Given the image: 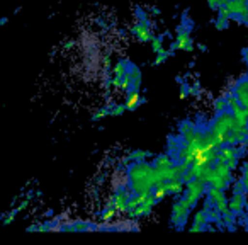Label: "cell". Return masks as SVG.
<instances>
[{"mask_svg":"<svg viewBox=\"0 0 248 245\" xmlns=\"http://www.w3.org/2000/svg\"><path fill=\"white\" fill-rule=\"evenodd\" d=\"M214 177H216V170H214V167L213 165H206L202 169V174H201L197 179L202 180L206 186H211V182L214 180Z\"/></svg>","mask_w":248,"mask_h":245,"instance_id":"cell-16","label":"cell"},{"mask_svg":"<svg viewBox=\"0 0 248 245\" xmlns=\"http://www.w3.org/2000/svg\"><path fill=\"white\" fill-rule=\"evenodd\" d=\"M192 208L194 206L190 204V201L187 199L186 196L179 197L172 206V225L182 227V225L187 221V218H189V213Z\"/></svg>","mask_w":248,"mask_h":245,"instance_id":"cell-3","label":"cell"},{"mask_svg":"<svg viewBox=\"0 0 248 245\" xmlns=\"http://www.w3.org/2000/svg\"><path fill=\"white\" fill-rule=\"evenodd\" d=\"M233 193H245V186L241 180H234L233 182Z\"/></svg>","mask_w":248,"mask_h":245,"instance_id":"cell-33","label":"cell"},{"mask_svg":"<svg viewBox=\"0 0 248 245\" xmlns=\"http://www.w3.org/2000/svg\"><path fill=\"white\" fill-rule=\"evenodd\" d=\"M28 206H29V199H24V201H22L21 204H19L17 208H16V210H17V211H24V210H26V208H28Z\"/></svg>","mask_w":248,"mask_h":245,"instance_id":"cell-37","label":"cell"},{"mask_svg":"<svg viewBox=\"0 0 248 245\" xmlns=\"http://www.w3.org/2000/svg\"><path fill=\"white\" fill-rule=\"evenodd\" d=\"M243 152V150L240 148V147L236 145H224L219 148V153H217V160L219 162H226L228 165L231 167V169H236L238 165V157H240V153Z\"/></svg>","mask_w":248,"mask_h":245,"instance_id":"cell-4","label":"cell"},{"mask_svg":"<svg viewBox=\"0 0 248 245\" xmlns=\"http://www.w3.org/2000/svg\"><path fill=\"white\" fill-rule=\"evenodd\" d=\"M131 31H133V34L136 36V39H138V41H141V43L152 41V38H153L152 28H150L148 21H138Z\"/></svg>","mask_w":248,"mask_h":245,"instance_id":"cell-8","label":"cell"},{"mask_svg":"<svg viewBox=\"0 0 248 245\" xmlns=\"http://www.w3.org/2000/svg\"><path fill=\"white\" fill-rule=\"evenodd\" d=\"M129 157L133 159V162H145L146 157H152V153L145 152V150H136V152H131Z\"/></svg>","mask_w":248,"mask_h":245,"instance_id":"cell-21","label":"cell"},{"mask_svg":"<svg viewBox=\"0 0 248 245\" xmlns=\"http://www.w3.org/2000/svg\"><path fill=\"white\" fill-rule=\"evenodd\" d=\"M214 26H216L217 31H223V29H226V28H228V19L217 17V19H216V22H214Z\"/></svg>","mask_w":248,"mask_h":245,"instance_id":"cell-32","label":"cell"},{"mask_svg":"<svg viewBox=\"0 0 248 245\" xmlns=\"http://www.w3.org/2000/svg\"><path fill=\"white\" fill-rule=\"evenodd\" d=\"M228 7L233 12V16L238 17V16L243 14V11L248 9V0H230V2H228Z\"/></svg>","mask_w":248,"mask_h":245,"instance_id":"cell-15","label":"cell"},{"mask_svg":"<svg viewBox=\"0 0 248 245\" xmlns=\"http://www.w3.org/2000/svg\"><path fill=\"white\" fill-rule=\"evenodd\" d=\"M152 49L155 53H160L163 49V38L162 36H153L152 38Z\"/></svg>","mask_w":248,"mask_h":245,"instance_id":"cell-24","label":"cell"},{"mask_svg":"<svg viewBox=\"0 0 248 245\" xmlns=\"http://www.w3.org/2000/svg\"><path fill=\"white\" fill-rule=\"evenodd\" d=\"M230 0H219V7H226Z\"/></svg>","mask_w":248,"mask_h":245,"instance_id":"cell-40","label":"cell"},{"mask_svg":"<svg viewBox=\"0 0 248 245\" xmlns=\"http://www.w3.org/2000/svg\"><path fill=\"white\" fill-rule=\"evenodd\" d=\"M153 194H155V197H156V201H162V199H165L167 196H169V184L167 182H160L158 186L153 189Z\"/></svg>","mask_w":248,"mask_h":245,"instance_id":"cell-18","label":"cell"},{"mask_svg":"<svg viewBox=\"0 0 248 245\" xmlns=\"http://www.w3.org/2000/svg\"><path fill=\"white\" fill-rule=\"evenodd\" d=\"M207 196L214 201V206L221 211V214H228L231 213V208H230V201L226 199L224 196V191L221 189H216L214 186H209L207 187Z\"/></svg>","mask_w":248,"mask_h":245,"instance_id":"cell-6","label":"cell"},{"mask_svg":"<svg viewBox=\"0 0 248 245\" xmlns=\"http://www.w3.org/2000/svg\"><path fill=\"white\" fill-rule=\"evenodd\" d=\"M199 49H201V51H206V46H204V45H199Z\"/></svg>","mask_w":248,"mask_h":245,"instance_id":"cell-42","label":"cell"},{"mask_svg":"<svg viewBox=\"0 0 248 245\" xmlns=\"http://www.w3.org/2000/svg\"><path fill=\"white\" fill-rule=\"evenodd\" d=\"M230 208L234 214H240L241 211L247 208V199H245V193H233L230 199Z\"/></svg>","mask_w":248,"mask_h":245,"instance_id":"cell-12","label":"cell"},{"mask_svg":"<svg viewBox=\"0 0 248 245\" xmlns=\"http://www.w3.org/2000/svg\"><path fill=\"white\" fill-rule=\"evenodd\" d=\"M233 123H234V116L231 111L230 113H228V111L219 113L216 119H214L213 126H211V133H213L214 138H216V143L219 148L226 145L228 136H230V133L233 131Z\"/></svg>","mask_w":248,"mask_h":245,"instance_id":"cell-2","label":"cell"},{"mask_svg":"<svg viewBox=\"0 0 248 245\" xmlns=\"http://www.w3.org/2000/svg\"><path fill=\"white\" fill-rule=\"evenodd\" d=\"M145 102H146V99L140 94V90L131 89L129 92H126V100H124V104H126L128 111H136L141 104H145Z\"/></svg>","mask_w":248,"mask_h":245,"instance_id":"cell-10","label":"cell"},{"mask_svg":"<svg viewBox=\"0 0 248 245\" xmlns=\"http://www.w3.org/2000/svg\"><path fill=\"white\" fill-rule=\"evenodd\" d=\"M172 49H182V51H194V45H192V39H190V33L187 29L180 28L177 31V39L175 43L172 45Z\"/></svg>","mask_w":248,"mask_h":245,"instance_id":"cell-7","label":"cell"},{"mask_svg":"<svg viewBox=\"0 0 248 245\" xmlns=\"http://www.w3.org/2000/svg\"><path fill=\"white\" fill-rule=\"evenodd\" d=\"M214 170H216L217 176H221L223 179H226L228 182H233V177H231V167L228 165L226 162H219L217 160V163H214Z\"/></svg>","mask_w":248,"mask_h":245,"instance_id":"cell-14","label":"cell"},{"mask_svg":"<svg viewBox=\"0 0 248 245\" xmlns=\"http://www.w3.org/2000/svg\"><path fill=\"white\" fill-rule=\"evenodd\" d=\"M190 131H196V126H194V123L186 121V123H182V125H180V128H179L180 136H186L187 133H190Z\"/></svg>","mask_w":248,"mask_h":245,"instance_id":"cell-23","label":"cell"},{"mask_svg":"<svg viewBox=\"0 0 248 245\" xmlns=\"http://www.w3.org/2000/svg\"><path fill=\"white\" fill-rule=\"evenodd\" d=\"M129 172V186L133 187L135 194L138 193H152L162 180L158 177L155 165H150L146 162H133L128 169Z\"/></svg>","mask_w":248,"mask_h":245,"instance_id":"cell-1","label":"cell"},{"mask_svg":"<svg viewBox=\"0 0 248 245\" xmlns=\"http://www.w3.org/2000/svg\"><path fill=\"white\" fill-rule=\"evenodd\" d=\"M110 107H112V106L102 107V109H100V111H97V113L92 116V119H93V121H99V119H102V117H106L107 114H110Z\"/></svg>","mask_w":248,"mask_h":245,"instance_id":"cell-30","label":"cell"},{"mask_svg":"<svg viewBox=\"0 0 248 245\" xmlns=\"http://www.w3.org/2000/svg\"><path fill=\"white\" fill-rule=\"evenodd\" d=\"M204 225H199V223H192V227L189 228V231H192V233H199V231H204Z\"/></svg>","mask_w":248,"mask_h":245,"instance_id":"cell-34","label":"cell"},{"mask_svg":"<svg viewBox=\"0 0 248 245\" xmlns=\"http://www.w3.org/2000/svg\"><path fill=\"white\" fill-rule=\"evenodd\" d=\"M243 60H245V63L248 65V48L243 49Z\"/></svg>","mask_w":248,"mask_h":245,"instance_id":"cell-38","label":"cell"},{"mask_svg":"<svg viewBox=\"0 0 248 245\" xmlns=\"http://www.w3.org/2000/svg\"><path fill=\"white\" fill-rule=\"evenodd\" d=\"M124 111H128L126 104H116V106L110 107V116H123Z\"/></svg>","mask_w":248,"mask_h":245,"instance_id":"cell-27","label":"cell"},{"mask_svg":"<svg viewBox=\"0 0 248 245\" xmlns=\"http://www.w3.org/2000/svg\"><path fill=\"white\" fill-rule=\"evenodd\" d=\"M169 56H170L169 49H162L160 53H156V58H155V62H153V65H162V63L165 62Z\"/></svg>","mask_w":248,"mask_h":245,"instance_id":"cell-28","label":"cell"},{"mask_svg":"<svg viewBox=\"0 0 248 245\" xmlns=\"http://www.w3.org/2000/svg\"><path fill=\"white\" fill-rule=\"evenodd\" d=\"M155 203H156V197H155V194H153V191H152V194H150V197H148V201L146 203H143V204H140L136 210H133V211H128V214L131 218H143V216H148L150 213H152V210H153V206H155Z\"/></svg>","mask_w":248,"mask_h":245,"instance_id":"cell-9","label":"cell"},{"mask_svg":"<svg viewBox=\"0 0 248 245\" xmlns=\"http://www.w3.org/2000/svg\"><path fill=\"white\" fill-rule=\"evenodd\" d=\"M236 21L243 22V24H248V9H247V11H243V14H241V16H238Z\"/></svg>","mask_w":248,"mask_h":245,"instance_id":"cell-35","label":"cell"},{"mask_svg":"<svg viewBox=\"0 0 248 245\" xmlns=\"http://www.w3.org/2000/svg\"><path fill=\"white\" fill-rule=\"evenodd\" d=\"M167 184H169V193L173 194V196H180V194L186 193V182H184L182 177L167 180Z\"/></svg>","mask_w":248,"mask_h":245,"instance_id":"cell-13","label":"cell"},{"mask_svg":"<svg viewBox=\"0 0 248 245\" xmlns=\"http://www.w3.org/2000/svg\"><path fill=\"white\" fill-rule=\"evenodd\" d=\"M194 223H199V225H204V227H206V225L209 223V216H207V211H204V210L197 211V213L194 214Z\"/></svg>","mask_w":248,"mask_h":245,"instance_id":"cell-20","label":"cell"},{"mask_svg":"<svg viewBox=\"0 0 248 245\" xmlns=\"http://www.w3.org/2000/svg\"><path fill=\"white\" fill-rule=\"evenodd\" d=\"M129 72V68H128V63L126 62H117L116 65H114V68H112V73H114V77H119V79H123L126 73Z\"/></svg>","mask_w":248,"mask_h":245,"instance_id":"cell-19","label":"cell"},{"mask_svg":"<svg viewBox=\"0 0 248 245\" xmlns=\"http://www.w3.org/2000/svg\"><path fill=\"white\" fill-rule=\"evenodd\" d=\"M204 193H207L206 184H204L202 180H199V179H192L190 182L186 184V193H184V196L190 201V204H192V206H196L197 201L201 199V196H202Z\"/></svg>","mask_w":248,"mask_h":245,"instance_id":"cell-5","label":"cell"},{"mask_svg":"<svg viewBox=\"0 0 248 245\" xmlns=\"http://www.w3.org/2000/svg\"><path fill=\"white\" fill-rule=\"evenodd\" d=\"M152 12H153V16H160V11L156 7H152Z\"/></svg>","mask_w":248,"mask_h":245,"instance_id":"cell-41","label":"cell"},{"mask_svg":"<svg viewBox=\"0 0 248 245\" xmlns=\"http://www.w3.org/2000/svg\"><path fill=\"white\" fill-rule=\"evenodd\" d=\"M17 213H19L17 210H12L11 213H7V214H5V216H4V220H2V223H4V225H11L12 221L16 220V214H17Z\"/></svg>","mask_w":248,"mask_h":245,"instance_id":"cell-31","label":"cell"},{"mask_svg":"<svg viewBox=\"0 0 248 245\" xmlns=\"http://www.w3.org/2000/svg\"><path fill=\"white\" fill-rule=\"evenodd\" d=\"M153 165H155L156 169H169V167L175 165V163H173V160L170 159L169 155H158L155 159V162H153Z\"/></svg>","mask_w":248,"mask_h":245,"instance_id":"cell-17","label":"cell"},{"mask_svg":"<svg viewBox=\"0 0 248 245\" xmlns=\"http://www.w3.org/2000/svg\"><path fill=\"white\" fill-rule=\"evenodd\" d=\"M228 184H230V182H228L226 179H223V177L217 176V174H216V177H214V180H213V182H211V186H214V187H216V189L224 191V189H226V187H228Z\"/></svg>","mask_w":248,"mask_h":245,"instance_id":"cell-22","label":"cell"},{"mask_svg":"<svg viewBox=\"0 0 248 245\" xmlns=\"http://www.w3.org/2000/svg\"><path fill=\"white\" fill-rule=\"evenodd\" d=\"M217 17H221V19H228V21H230L231 17H234L233 16V12L230 11V7H219L217 9Z\"/></svg>","mask_w":248,"mask_h":245,"instance_id":"cell-29","label":"cell"},{"mask_svg":"<svg viewBox=\"0 0 248 245\" xmlns=\"http://www.w3.org/2000/svg\"><path fill=\"white\" fill-rule=\"evenodd\" d=\"M233 90H234V96H236L238 100L241 102V106L248 107V77L241 80V82H238Z\"/></svg>","mask_w":248,"mask_h":245,"instance_id":"cell-11","label":"cell"},{"mask_svg":"<svg viewBox=\"0 0 248 245\" xmlns=\"http://www.w3.org/2000/svg\"><path fill=\"white\" fill-rule=\"evenodd\" d=\"M116 214H117V211H116V208H106V211L102 213V220L106 221V223H109V221H112L114 218H116Z\"/></svg>","mask_w":248,"mask_h":245,"instance_id":"cell-26","label":"cell"},{"mask_svg":"<svg viewBox=\"0 0 248 245\" xmlns=\"http://www.w3.org/2000/svg\"><path fill=\"white\" fill-rule=\"evenodd\" d=\"M207 5H209L213 11H217V9H219V0H207Z\"/></svg>","mask_w":248,"mask_h":245,"instance_id":"cell-36","label":"cell"},{"mask_svg":"<svg viewBox=\"0 0 248 245\" xmlns=\"http://www.w3.org/2000/svg\"><path fill=\"white\" fill-rule=\"evenodd\" d=\"M34 230H39L38 225H31V227H28V231H34Z\"/></svg>","mask_w":248,"mask_h":245,"instance_id":"cell-39","label":"cell"},{"mask_svg":"<svg viewBox=\"0 0 248 245\" xmlns=\"http://www.w3.org/2000/svg\"><path fill=\"white\" fill-rule=\"evenodd\" d=\"M230 107H228V100L226 99H216L214 100V111H216L217 114L219 113H224V111H228Z\"/></svg>","mask_w":248,"mask_h":245,"instance_id":"cell-25","label":"cell"}]
</instances>
